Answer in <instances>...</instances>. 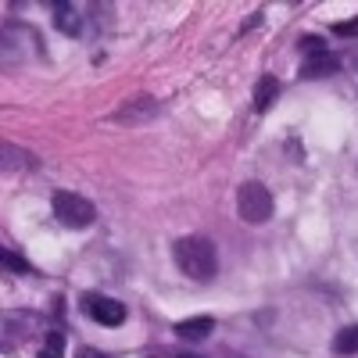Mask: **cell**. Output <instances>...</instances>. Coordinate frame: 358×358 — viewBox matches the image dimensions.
I'll list each match as a JSON object with an SVG mask.
<instances>
[{"instance_id":"cell-1","label":"cell","mask_w":358,"mask_h":358,"mask_svg":"<svg viewBox=\"0 0 358 358\" xmlns=\"http://www.w3.org/2000/svg\"><path fill=\"white\" fill-rule=\"evenodd\" d=\"M172 258L179 265V273L197 280V283L212 280L219 273V251L208 236H179L172 244Z\"/></svg>"},{"instance_id":"cell-2","label":"cell","mask_w":358,"mask_h":358,"mask_svg":"<svg viewBox=\"0 0 358 358\" xmlns=\"http://www.w3.org/2000/svg\"><path fill=\"white\" fill-rule=\"evenodd\" d=\"M236 212H241L244 222L258 226L265 219H273L276 201H273V194H268L262 183H255V179H251V183H244L241 190H236Z\"/></svg>"},{"instance_id":"cell-3","label":"cell","mask_w":358,"mask_h":358,"mask_svg":"<svg viewBox=\"0 0 358 358\" xmlns=\"http://www.w3.org/2000/svg\"><path fill=\"white\" fill-rule=\"evenodd\" d=\"M54 215H57V222L69 226V229H86V226H94L97 208L90 204L86 197L72 194V190H57L54 194Z\"/></svg>"},{"instance_id":"cell-4","label":"cell","mask_w":358,"mask_h":358,"mask_svg":"<svg viewBox=\"0 0 358 358\" xmlns=\"http://www.w3.org/2000/svg\"><path fill=\"white\" fill-rule=\"evenodd\" d=\"M83 312L101 322V326H122L126 322V305L115 301V297H104V294H86L83 297Z\"/></svg>"},{"instance_id":"cell-5","label":"cell","mask_w":358,"mask_h":358,"mask_svg":"<svg viewBox=\"0 0 358 358\" xmlns=\"http://www.w3.org/2000/svg\"><path fill=\"white\" fill-rule=\"evenodd\" d=\"M215 330V319L212 315H194V319H183L176 326V334L183 341H208V334Z\"/></svg>"},{"instance_id":"cell-6","label":"cell","mask_w":358,"mask_h":358,"mask_svg":"<svg viewBox=\"0 0 358 358\" xmlns=\"http://www.w3.org/2000/svg\"><path fill=\"white\" fill-rule=\"evenodd\" d=\"M337 69H341V62H337L330 50H326V54L308 57V62L301 65V76H305V79H326V76H334Z\"/></svg>"},{"instance_id":"cell-7","label":"cell","mask_w":358,"mask_h":358,"mask_svg":"<svg viewBox=\"0 0 358 358\" xmlns=\"http://www.w3.org/2000/svg\"><path fill=\"white\" fill-rule=\"evenodd\" d=\"M280 97V79L276 76H262L255 83V111H268Z\"/></svg>"},{"instance_id":"cell-8","label":"cell","mask_w":358,"mask_h":358,"mask_svg":"<svg viewBox=\"0 0 358 358\" xmlns=\"http://www.w3.org/2000/svg\"><path fill=\"white\" fill-rule=\"evenodd\" d=\"M334 351L337 355H358V326H344V330H337Z\"/></svg>"},{"instance_id":"cell-9","label":"cell","mask_w":358,"mask_h":358,"mask_svg":"<svg viewBox=\"0 0 358 358\" xmlns=\"http://www.w3.org/2000/svg\"><path fill=\"white\" fill-rule=\"evenodd\" d=\"M57 29H62V33H79V18H76V11L69 8V4H57Z\"/></svg>"},{"instance_id":"cell-10","label":"cell","mask_w":358,"mask_h":358,"mask_svg":"<svg viewBox=\"0 0 358 358\" xmlns=\"http://www.w3.org/2000/svg\"><path fill=\"white\" fill-rule=\"evenodd\" d=\"M0 258H4V265L11 268V273H18V276H29V273H33V268H29V262H25L22 255H15V251H4Z\"/></svg>"},{"instance_id":"cell-11","label":"cell","mask_w":358,"mask_h":358,"mask_svg":"<svg viewBox=\"0 0 358 358\" xmlns=\"http://www.w3.org/2000/svg\"><path fill=\"white\" fill-rule=\"evenodd\" d=\"M62 355H65V334H57V330H54V334L47 337L43 358H62Z\"/></svg>"},{"instance_id":"cell-12","label":"cell","mask_w":358,"mask_h":358,"mask_svg":"<svg viewBox=\"0 0 358 358\" xmlns=\"http://www.w3.org/2000/svg\"><path fill=\"white\" fill-rule=\"evenodd\" d=\"M297 47H301L308 57H315V54H326V47H322V40H319V36H301V43H297Z\"/></svg>"},{"instance_id":"cell-13","label":"cell","mask_w":358,"mask_h":358,"mask_svg":"<svg viewBox=\"0 0 358 358\" xmlns=\"http://www.w3.org/2000/svg\"><path fill=\"white\" fill-rule=\"evenodd\" d=\"M334 36H358V18H351V22H337V25H334Z\"/></svg>"},{"instance_id":"cell-14","label":"cell","mask_w":358,"mask_h":358,"mask_svg":"<svg viewBox=\"0 0 358 358\" xmlns=\"http://www.w3.org/2000/svg\"><path fill=\"white\" fill-rule=\"evenodd\" d=\"M76 358H108V355H104V351H97V348H83Z\"/></svg>"},{"instance_id":"cell-15","label":"cell","mask_w":358,"mask_h":358,"mask_svg":"<svg viewBox=\"0 0 358 358\" xmlns=\"http://www.w3.org/2000/svg\"><path fill=\"white\" fill-rule=\"evenodd\" d=\"M179 358H201V355H179Z\"/></svg>"}]
</instances>
